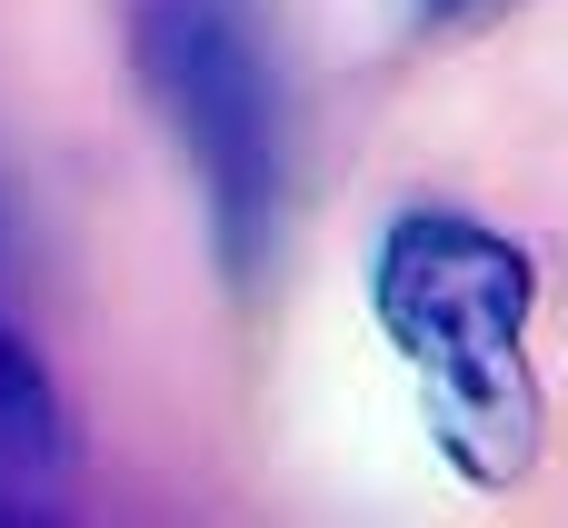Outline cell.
<instances>
[{"label": "cell", "instance_id": "6da1fadb", "mask_svg": "<svg viewBox=\"0 0 568 528\" xmlns=\"http://www.w3.org/2000/svg\"><path fill=\"white\" fill-rule=\"evenodd\" d=\"M379 329L399 369L419 379L429 439L449 449L459 479L509 489L539 459V379H529V309H539V260L459 210H409L379 240Z\"/></svg>", "mask_w": 568, "mask_h": 528}, {"label": "cell", "instance_id": "7a4b0ae2", "mask_svg": "<svg viewBox=\"0 0 568 528\" xmlns=\"http://www.w3.org/2000/svg\"><path fill=\"white\" fill-rule=\"evenodd\" d=\"M130 80L200 180L230 299H260L290 220V100L260 0H130Z\"/></svg>", "mask_w": 568, "mask_h": 528}, {"label": "cell", "instance_id": "3957f363", "mask_svg": "<svg viewBox=\"0 0 568 528\" xmlns=\"http://www.w3.org/2000/svg\"><path fill=\"white\" fill-rule=\"evenodd\" d=\"M70 509V419L40 369V349L0 319V528Z\"/></svg>", "mask_w": 568, "mask_h": 528}, {"label": "cell", "instance_id": "277c9868", "mask_svg": "<svg viewBox=\"0 0 568 528\" xmlns=\"http://www.w3.org/2000/svg\"><path fill=\"white\" fill-rule=\"evenodd\" d=\"M499 0H419V30H469V20H489Z\"/></svg>", "mask_w": 568, "mask_h": 528}]
</instances>
